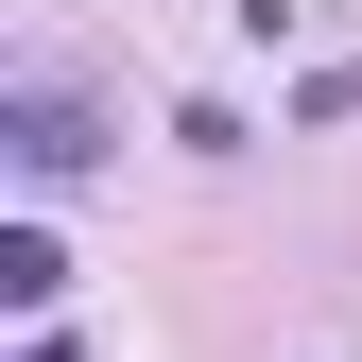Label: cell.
I'll return each mask as SVG.
<instances>
[{
  "label": "cell",
  "instance_id": "obj_2",
  "mask_svg": "<svg viewBox=\"0 0 362 362\" xmlns=\"http://www.w3.org/2000/svg\"><path fill=\"white\" fill-rule=\"evenodd\" d=\"M0 310H35V328L69 310V242H52V224H18V242H0Z\"/></svg>",
  "mask_w": 362,
  "mask_h": 362
},
{
  "label": "cell",
  "instance_id": "obj_3",
  "mask_svg": "<svg viewBox=\"0 0 362 362\" xmlns=\"http://www.w3.org/2000/svg\"><path fill=\"white\" fill-rule=\"evenodd\" d=\"M35 362H86V345H35Z\"/></svg>",
  "mask_w": 362,
  "mask_h": 362
},
{
  "label": "cell",
  "instance_id": "obj_1",
  "mask_svg": "<svg viewBox=\"0 0 362 362\" xmlns=\"http://www.w3.org/2000/svg\"><path fill=\"white\" fill-rule=\"evenodd\" d=\"M0 139H18L35 190H69V173H104V104H86V86H18V104H0Z\"/></svg>",
  "mask_w": 362,
  "mask_h": 362
}]
</instances>
